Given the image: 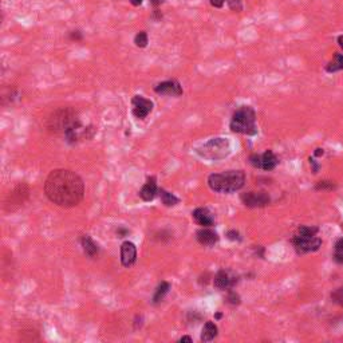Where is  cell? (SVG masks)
I'll list each match as a JSON object with an SVG mask.
<instances>
[{"mask_svg":"<svg viewBox=\"0 0 343 343\" xmlns=\"http://www.w3.org/2000/svg\"><path fill=\"white\" fill-rule=\"evenodd\" d=\"M343 70V54L337 53L334 55L331 62H328L327 66H326V71L328 74H332V73H337V71Z\"/></svg>","mask_w":343,"mask_h":343,"instance_id":"obj_19","label":"cell"},{"mask_svg":"<svg viewBox=\"0 0 343 343\" xmlns=\"http://www.w3.org/2000/svg\"><path fill=\"white\" fill-rule=\"evenodd\" d=\"M331 298L334 302L343 306V287L342 288H338L337 291H334L331 294Z\"/></svg>","mask_w":343,"mask_h":343,"instance_id":"obj_26","label":"cell"},{"mask_svg":"<svg viewBox=\"0 0 343 343\" xmlns=\"http://www.w3.org/2000/svg\"><path fill=\"white\" fill-rule=\"evenodd\" d=\"M154 91L157 94H161V95H170V97H180L184 93L181 83L176 79H169V81L158 83L154 88Z\"/></svg>","mask_w":343,"mask_h":343,"instance_id":"obj_12","label":"cell"},{"mask_svg":"<svg viewBox=\"0 0 343 343\" xmlns=\"http://www.w3.org/2000/svg\"><path fill=\"white\" fill-rule=\"evenodd\" d=\"M170 287H172V285H170V283H168V282H163L161 284L158 285L157 290L154 292V295H153V303H154V304H158L160 302H163L165 295L170 291Z\"/></svg>","mask_w":343,"mask_h":343,"instance_id":"obj_21","label":"cell"},{"mask_svg":"<svg viewBox=\"0 0 343 343\" xmlns=\"http://www.w3.org/2000/svg\"><path fill=\"white\" fill-rule=\"evenodd\" d=\"M29 194H30L29 185H26V184H19V185L15 186V189L10 193L7 205L11 207V210L15 209L16 207H20V205H23V204L27 201Z\"/></svg>","mask_w":343,"mask_h":343,"instance_id":"obj_10","label":"cell"},{"mask_svg":"<svg viewBox=\"0 0 343 343\" xmlns=\"http://www.w3.org/2000/svg\"><path fill=\"white\" fill-rule=\"evenodd\" d=\"M117 233H118V238H123V236L128 233V231H126V229H118V231H117Z\"/></svg>","mask_w":343,"mask_h":343,"instance_id":"obj_31","label":"cell"},{"mask_svg":"<svg viewBox=\"0 0 343 343\" xmlns=\"http://www.w3.org/2000/svg\"><path fill=\"white\" fill-rule=\"evenodd\" d=\"M196 239L201 245L205 247H213L219 243V233L210 229L209 227H203V229H198L196 232Z\"/></svg>","mask_w":343,"mask_h":343,"instance_id":"obj_14","label":"cell"},{"mask_svg":"<svg viewBox=\"0 0 343 343\" xmlns=\"http://www.w3.org/2000/svg\"><path fill=\"white\" fill-rule=\"evenodd\" d=\"M292 244L294 248L299 255L308 254V252H315L320 248L322 240L316 236H299L295 233V236L292 238Z\"/></svg>","mask_w":343,"mask_h":343,"instance_id":"obj_6","label":"cell"},{"mask_svg":"<svg viewBox=\"0 0 343 343\" xmlns=\"http://www.w3.org/2000/svg\"><path fill=\"white\" fill-rule=\"evenodd\" d=\"M323 153H325V151H323V149H319V148H318V149H315L314 154L315 156H323Z\"/></svg>","mask_w":343,"mask_h":343,"instance_id":"obj_34","label":"cell"},{"mask_svg":"<svg viewBox=\"0 0 343 343\" xmlns=\"http://www.w3.org/2000/svg\"><path fill=\"white\" fill-rule=\"evenodd\" d=\"M193 339L191 337H182V338H180V342H192Z\"/></svg>","mask_w":343,"mask_h":343,"instance_id":"obj_33","label":"cell"},{"mask_svg":"<svg viewBox=\"0 0 343 343\" xmlns=\"http://www.w3.org/2000/svg\"><path fill=\"white\" fill-rule=\"evenodd\" d=\"M81 244H82V248H83V252H85L89 257L93 259V257H95V256L98 255L99 252L98 245H97V243H95L90 236L85 235V236L81 239Z\"/></svg>","mask_w":343,"mask_h":343,"instance_id":"obj_17","label":"cell"},{"mask_svg":"<svg viewBox=\"0 0 343 343\" xmlns=\"http://www.w3.org/2000/svg\"><path fill=\"white\" fill-rule=\"evenodd\" d=\"M245 184L243 170H227L224 173H213L208 177V186L213 192L235 193Z\"/></svg>","mask_w":343,"mask_h":343,"instance_id":"obj_3","label":"cell"},{"mask_svg":"<svg viewBox=\"0 0 343 343\" xmlns=\"http://www.w3.org/2000/svg\"><path fill=\"white\" fill-rule=\"evenodd\" d=\"M47 129L54 134L63 135L64 140L70 144L82 140H90L95 134L93 126L82 125L79 116L71 107H60L53 111L47 118Z\"/></svg>","mask_w":343,"mask_h":343,"instance_id":"obj_2","label":"cell"},{"mask_svg":"<svg viewBox=\"0 0 343 343\" xmlns=\"http://www.w3.org/2000/svg\"><path fill=\"white\" fill-rule=\"evenodd\" d=\"M137 260V248L132 241H123L121 245V263L123 267H132Z\"/></svg>","mask_w":343,"mask_h":343,"instance_id":"obj_13","label":"cell"},{"mask_svg":"<svg viewBox=\"0 0 343 343\" xmlns=\"http://www.w3.org/2000/svg\"><path fill=\"white\" fill-rule=\"evenodd\" d=\"M332 188H334V184H332V181H319L316 185H315V189L316 191H331Z\"/></svg>","mask_w":343,"mask_h":343,"instance_id":"obj_25","label":"cell"},{"mask_svg":"<svg viewBox=\"0 0 343 343\" xmlns=\"http://www.w3.org/2000/svg\"><path fill=\"white\" fill-rule=\"evenodd\" d=\"M250 163L254 168L269 172L276 168V165L279 164V158L276 157V154L272 150H266L262 154H252L250 157Z\"/></svg>","mask_w":343,"mask_h":343,"instance_id":"obj_7","label":"cell"},{"mask_svg":"<svg viewBox=\"0 0 343 343\" xmlns=\"http://www.w3.org/2000/svg\"><path fill=\"white\" fill-rule=\"evenodd\" d=\"M227 300H228V303H231V304H239V303H240V298H239V295L236 294V292L229 291Z\"/></svg>","mask_w":343,"mask_h":343,"instance_id":"obj_27","label":"cell"},{"mask_svg":"<svg viewBox=\"0 0 343 343\" xmlns=\"http://www.w3.org/2000/svg\"><path fill=\"white\" fill-rule=\"evenodd\" d=\"M132 106H133V116L138 119H145L153 110V102L150 99L144 98L142 95H134L132 99Z\"/></svg>","mask_w":343,"mask_h":343,"instance_id":"obj_9","label":"cell"},{"mask_svg":"<svg viewBox=\"0 0 343 343\" xmlns=\"http://www.w3.org/2000/svg\"><path fill=\"white\" fill-rule=\"evenodd\" d=\"M158 193H160L161 201H163V204L165 205V207H175V205H177V204L180 203V198L177 197V196H175L173 193L165 191V189H160Z\"/></svg>","mask_w":343,"mask_h":343,"instance_id":"obj_20","label":"cell"},{"mask_svg":"<svg viewBox=\"0 0 343 343\" xmlns=\"http://www.w3.org/2000/svg\"><path fill=\"white\" fill-rule=\"evenodd\" d=\"M229 128L233 133L244 134V135H256L257 125H256V113L251 106H240L233 113Z\"/></svg>","mask_w":343,"mask_h":343,"instance_id":"obj_5","label":"cell"},{"mask_svg":"<svg viewBox=\"0 0 343 343\" xmlns=\"http://www.w3.org/2000/svg\"><path fill=\"white\" fill-rule=\"evenodd\" d=\"M196 153L204 160L220 161L232 153V145L231 141L225 137H215L196 148Z\"/></svg>","mask_w":343,"mask_h":343,"instance_id":"obj_4","label":"cell"},{"mask_svg":"<svg viewBox=\"0 0 343 343\" xmlns=\"http://www.w3.org/2000/svg\"><path fill=\"white\" fill-rule=\"evenodd\" d=\"M217 335V326L213 322H207L201 332V341L203 342H210Z\"/></svg>","mask_w":343,"mask_h":343,"instance_id":"obj_18","label":"cell"},{"mask_svg":"<svg viewBox=\"0 0 343 343\" xmlns=\"http://www.w3.org/2000/svg\"><path fill=\"white\" fill-rule=\"evenodd\" d=\"M134 43H135V46L140 47V48H144V47L148 46L149 38H148V34H146L145 31H141V32H138L137 35L134 36Z\"/></svg>","mask_w":343,"mask_h":343,"instance_id":"obj_23","label":"cell"},{"mask_svg":"<svg viewBox=\"0 0 343 343\" xmlns=\"http://www.w3.org/2000/svg\"><path fill=\"white\" fill-rule=\"evenodd\" d=\"M334 260L338 264H343V238H341L335 243V254H334Z\"/></svg>","mask_w":343,"mask_h":343,"instance_id":"obj_22","label":"cell"},{"mask_svg":"<svg viewBox=\"0 0 343 343\" xmlns=\"http://www.w3.org/2000/svg\"><path fill=\"white\" fill-rule=\"evenodd\" d=\"M318 231H319V229H318L316 227L302 225V227H299V229H298L297 235H299V236H316Z\"/></svg>","mask_w":343,"mask_h":343,"instance_id":"obj_24","label":"cell"},{"mask_svg":"<svg viewBox=\"0 0 343 343\" xmlns=\"http://www.w3.org/2000/svg\"><path fill=\"white\" fill-rule=\"evenodd\" d=\"M236 283H238V276H235L231 271H227V269H220L215 275V280H213L216 288L221 291L231 290L236 285Z\"/></svg>","mask_w":343,"mask_h":343,"instance_id":"obj_11","label":"cell"},{"mask_svg":"<svg viewBox=\"0 0 343 343\" xmlns=\"http://www.w3.org/2000/svg\"><path fill=\"white\" fill-rule=\"evenodd\" d=\"M227 238L229 239V240H233V241H240L241 240V238H240V233L238 232V231H229V232L227 233Z\"/></svg>","mask_w":343,"mask_h":343,"instance_id":"obj_28","label":"cell"},{"mask_svg":"<svg viewBox=\"0 0 343 343\" xmlns=\"http://www.w3.org/2000/svg\"><path fill=\"white\" fill-rule=\"evenodd\" d=\"M158 193L157 182H156V177H150L148 179L146 184L142 186V189L140 191V197L144 201H153Z\"/></svg>","mask_w":343,"mask_h":343,"instance_id":"obj_16","label":"cell"},{"mask_svg":"<svg viewBox=\"0 0 343 343\" xmlns=\"http://www.w3.org/2000/svg\"><path fill=\"white\" fill-rule=\"evenodd\" d=\"M142 1H144V0H130V3H132L134 7H138L140 4H142Z\"/></svg>","mask_w":343,"mask_h":343,"instance_id":"obj_32","label":"cell"},{"mask_svg":"<svg viewBox=\"0 0 343 343\" xmlns=\"http://www.w3.org/2000/svg\"><path fill=\"white\" fill-rule=\"evenodd\" d=\"M338 45H339L341 48H343V35L338 36Z\"/></svg>","mask_w":343,"mask_h":343,"instance_id":"obj_35","label":"cell"},{"mask_svg":"<svg viewBox=\"0 0 343 343\" xmlns=\"http://www.w3.org/2000/svg\"><path fill=\"white\" fill-rule=\"evenodd\" d=\"M71 41H82V32L81 31H71L70 32Z\"/></svg>","mask_w":343,"mask_h":343,"instance_id":"obj_29","label":"cell"},{"mask_svg":"<svg viewBox=\"0 0 343 343\" xmlns=\"http://www.w3.org/2000/svg\"><path fill=\"white\" fill-rule=\"evenodd\" d=\"M240 198H241V203L248 208H263L271 201L269 194L266 192H247L243 193Z\"/></svg>","mask_w":343,"mask_h":343,"instance_id":"obj_8","label":"cell"},{"mask_svg":"<svg viewBox=\"0 0 343 343\" xmlns=\"http://www.w3.org/2000/svg\"><path fill=\"white\" fill-rule=\"evenodd\" d=\"M47 198L58 207L73 208L85 196V184L81 176L70 169H55L45 182Z\"/></svg>","mask_w":343,"mask_h":343,"instance_id":"obj_1","label":"cell"},{"mask_svg":"<svg viewBox=\"0 0 343 343\" xmlns=\"http://www.w3.org/2000/svg\"><path fill=\"white\" fill-rule=\"evenodd\" d=\"M225 4V0H210V6L215 8H223Z\"/></svg>","mask_w":343,"mask_h":343,"instance_id":"obj_30","label":"cell"},{"mask_svg":"<svg viewBox=\"0 0 343 343\" xmlns=\"http://www.w3.org/2000/svg\"><path fill=\"white\" fill-rule=\"evenodd\" d=\"M193 220L201 227H212L215 224V217L208 208H197L193 210Z\"/></svg>","mask_w":343,"mask_h":343,"instance_id":"obj_15","label":"cell"}]
</instances>
